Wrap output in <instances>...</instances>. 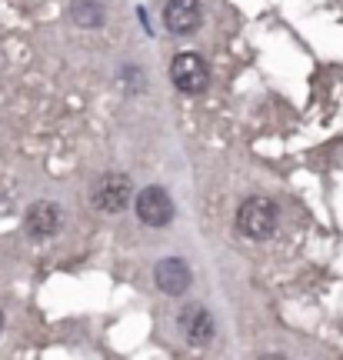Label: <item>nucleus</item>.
Segmentation results:
<instances>
[{"label":"nucleus","instance_id":"2","mask_svg":"<svg viewBox=\"0 0 343 360\" xmlns=\"http://www.w3.org/2000/svg\"><path fill=\"white\" fill-rule=\"evenodd\" d=\"M130 197H134V184H130L127 174H103L97 180V187L90 193V200L97 210L103 214H117V210H124L130 204Z\"/></svg>","mask_w":343,"mask_h":360},{"label":"nucleus","instance_id":"1","mask_svg":"<svg viewBox=\"0 0 343 360\" xmlns=\"http://www.w3.org/2000/svg\"><path fill=\"white\" fill-rule=\"evenodd\" d=\"M237 227L254 240H267L277 231V204L270 197H247L237 214Z\"/></svg>","mask_w":343,"mask_h":360},{"label":"nucleus","instance_id":"5","mask_svg":"<svg viewBox=\"0 0 343 360\" xmlns=\"http://www.w3.org/2000/svg\"><path fill=\"white\" fill-rule=\"evenodd\" d=\"M200 20H204V11H200V0H170L164 11V24L170 34H177V37H183V34H193L197 27H200Z\"/></svg>","mask_w":343,"mask_h":360},{"label":"nucleus","instance_id":"10","mask_svg":"<svg viewBox=\"0 0 343 360\" xmlns=\"http://www.w3.org/2000/svg\"><path fill=\"white\" fill-rule=\"evenodd\" d=\"M0 330H4V310H0Z\"/></svg>","mask_w":343,"mask_h":360},{"label":"nucleus","instance_id":"3","mask_svg":"<svg viewBox=\"0 0 343 360\" xmlns=\"http://www.w3.org/2000/svg\"><path fill=\"white\" fill-rule=\"evenodd\" d=\"M137 217L150 227H167L174 220V200L164 187H147L137 193Z\"/></svg>","mask_w":343,"mask_h":360},{"label":"nucleus","instance_id":"8","mask_svg":"<svg viewBox=\"0 0 343 360\" xmlns=\"http://www.w3.org/2000/svg\"><path fill=\"white\" fill-rule=\"evenodd\" d=\"M180 327L187 330V337H190V344H210V337H214V317L207 314L204 307H190L183 310V317H180Z\"/></svg>","mask_w":343,"mask_h":360},{"label":"nucleus","instance_id":"9","mask_svg":"<svg viewBox=\"0 0 343 360\" xmlns=\"http://www.w3.org/2000/svg\"><path fill=\"white\" fill-rule=\"evenodd\" d=\"M70 17H74L80 27H93L103 20V7L97 0H74V4H70Z\"/></svg>","mask_w":343,"mask_h":360},{"label":"nucleus","instance_id":"7","mask_svg":"<svg viewBox=\"0 0 343 360\" xmlns=\"http://www.w3.org/2000/svg\"><path fill=\"white\" fill-rule=\"evenodd\" d=\"M60 227V210L47 200H40L27 210V233H34V237H53Z\"/></svg>","mask_w":343,"mask_h":360},{"label":"nucleus","instance_id":"6","mask_svg":"<svg viewBox=\"0 0 343 360\" xmlns=\"http://www.w3.org/2000/svg\"><path fill=\"white\" fill-rule=\"evenodd\" d=\"M153 277H157V287H160L164 294H170V297L183 294V290L190 287V267H187L183 260H177V257L160 260L157 270H153Z\"/></svg>","mask_w":343,"mask_h":360},{"label":"nucleus","instance_id":"4","mask_svg":"<svg viewBox=\"0 0 343 360\" xmlns=\"http://www.w3.org/2000/svg\"><path fill=\"white\" fill-rule=\"evenodd\" d=\"M170 80L183 94H200L207 87V64L197 53H180L170 64Z\"/></svg>","mask_w":343,"mask_h":360}]
</instances>
